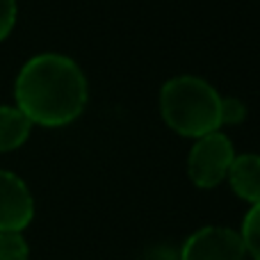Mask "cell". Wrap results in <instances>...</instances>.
<instances>
[{
    "mask_svg": "<svg viewBox=\"0 0 260 260\" xmlns=\"http://www.w3.org/2000/svg\"><path fill=\"white\" fill-rule=\"evenodd\" d=\"M89 87L82 69L67 55L44 53L25 62L16 78V108L46 128L76 121L87 105Z\"/></svg>",
    "mask_w": 260,
    "mask_h": 260,
    "instance_id": "1",
    "label": "cell"
},
{
    "mask_svg": "<svg viewBox=\"0 0 260 260\" xmlns=\"http://www.w3.org/2000/svg\"><path fill=\"white\" fill-rule=\"evenodd\" d=\"M221 96L199 76H176L162 85L160 112L165 123L183 137H201L221 128Z\"/></svg>",
    "mask_w": 260,
    "mask_h": 260,
    "instance_id": "2",
    "label": "cell"
},
{
    "mask_svg": "<svg viewBox=\"0 0 260 260\" xmlns=\"http://www.w3.org/2000/svg\"><path fill=\"white\" fill-rule=\"evenodd\" d=\"M233 142L221 130H212L197 137L187 157V174L192 183L201 189H212L221 185L233 165Z\"/></svg>",
    "mask_w": 260,
    "mask_h": 260,
    "instance_id": "3",
    "label": "cell"
},
{
    "mask_svg": "<svg viewBox=\"0 0 260 260\" xmlns=\"http://www.w3.org/2000/svg\"><path fill=\"white\" fill-rule=\"evenodd\" d=\"M178 260H247V251L238 231L203 226L185 240Z\"/></svg>",
    "mask_w": 260,
    "mask_h": 260,
    "instance_id": "4",
    "label": "cell"
},
{
    "mask_svg": "<svg viewBox=\"0 0 260 260\" xmlns=\"http://www.w3.org/2000/svg\"><path fill=\"white\" fill-rule=\"evenodd\" d=\"M35 217L27 185L12 171L0 169V231H23Z\"/></svg>",
    "mask_w": 260,
    "mask_h": 260,
    "instance_id": "5",
    "label": "cell"
},
{
    "mask_svg": "<svg viewBox=\"0 0 260 260\" xmlns=\"http://www.w3.org/2000/svg\"><path fill=\"white\" fill-rule=\"evenodd\" d=\"M226 178L240 199L247 203H260V155L256 153L235 155Z\"/></svg>",
    "mask_w": 260,
    "mask_h": 260,
    "instance_id": "6",
    "label": "cell"
},
{
    "mask_svg": "<svg viewBox=\"0 0 260 260\" xmlns=\"http://www.w3.org/2000/svg\"><path fill=\"white\" fill-rule=\"evenodd\" d=\"M32 130V121L18 108L3 105L0 108V153L18 148L27 139Z\"/></svg>",
    "mask_w": 260,
    "mask_h": 260,
    "instance_id": "7",
    "label": "cell"
},
{
    "mask_svg": "<svg viewBox=\"0 0 260 260\" xmlns=\"http://www.w3.org/2000/svg\"><path fill=\"white\" fill-rule=\"evenodd\" d=\"M242 238L244 251L253 260H260V203H251L242 219V229L238 231Z\"/></svg>",
    "mask_w": 260,
    "mask_h": 260,
    "instance_id": "8",
    "label": "cell"
},
{
    "mask_svg": "<svg viewBox=\"0 0 260 260\" xmlns=\"http://www.w3.org/2000/svg\"><path fill=\"white\" fill-rule=\"evenodd\" d=\"M30 249L21 231H0V260H27Z\"/></svg>",
    "mask_w": 260,
    "mask_h": 260,
    "instance_id": "9",
    "label": "cell"
},
{
    "mask_svg": "<svg viewBox=\"0 0 260 260\" xmlns=\"http://www.w3.org/2000/svg\"><path fill=\"white\" fill-rule=\"evenodd\" d=\"M219 117L221 126H238L247 119V103L242 99H235V96H226V99H221Z\"/></svg>",
    "mask_w": 260,
    "mask_h": 260,
    "instance_id": "10",
    "label": "cell"
},
{
    "mask_svg": "<svg viewBox=\"0 0 260 260\" xmlns=\"http://www.w3.org/2000/svg\"><path fill=\"white\" fill-rule=\"evenodd\" d=\"M16 23V0H0V41L12 32Z\"/></svg>",
    "mask_w": 260,
    "mask_h": 260,
    "instance_id": "11",
    "label": "cell"
},
{
    "mask_svg": "<svg viewBox=\"0 0 260 260\" xmlns=\"http://www.w3.org/2000/svg\"><path fill=\"white\" fill-rule=\"evenodd\" d=\"M146 260H178V251H174L169 247H155L146 256Z\"/></svg>",
    "mask_w": 260,
    "mask_h": 260,
    "instance_id": "12",
    "label": "cell"
}]
</instances>
